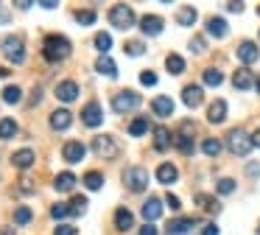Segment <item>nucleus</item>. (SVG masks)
<instances>
[{
	"label": "nucleus",
	"mask_w": 260,
	"mask_h": 235,
	"mask_svg": "<svg viewBox=\"0 0 260 235\" xmlns=\"http://www.w3.org/2000/svg\"><path fill=\"white\" fill-rule=\"evenodd\" d=\"M70 56V39L59 34H48L42 39V59L45 62H62Z\"/></svg>",
	"instance_id": "nucleus-1"
},
{
	"label": "nucleus",
	"mask_w": 260,
	"mask_h": 235,
	"mask_svg": "<svg viewBox=\"0 0 260 235\" xmlns=\"http://www.w3.org/2000/svg\"><path fill=\"white\" fill-rule=\"evenodd\" d=\"M224 143H226V149H230L232 154L243 157V154H249V149H252V134H246V129L235 126V129H230V132H226Z\"/></svg>",
	"instance_id": "nucleus-2"
},
{
	"label": "nucleus",
	"mask_w": 260,
	"mask_h": 235,
	"mask_svg": "<svg viewBox=\"0 0 260 235\" xmlns=\"http://www.w3.org/2000/svg\"><path fill=\"white\" fill-rule=\"evenodd\" d=\"M109 22H112V28H118V31H126V28L135 25V9L126 3H115L112 9H109Z\"/></svg>",
	"instance_id": "nucleus-3"
},
{
	"label": "nucleus",
	"mask_w": 260,
	"mask_h": 235,
	"mask_svg": "<svg viewBox=\"0 0 260 235\" xmlns=\"http://www.w3.org/2000/svg\"><path fill=\"white\" fill-rule=\"evenodd\" d=\"M0 50L6 53V59L12 62V65H23L25 62V42L23 37H3V42H0Z\"/></svg>",
	"instance_id": "nucleus-4"
},
{
	"label": "nucleus",
	"mask_w": 260,
	"mask_h": 235,
	"mask_svg": "<svg viewBox=\"0 0 260 235\" xmlns=\"http://www.w3.org/2000/svg\"><path fill=\"white\" fill-rule=\"evenodd\" d=\"M146 185H148L146 168L132 165V168H126V171H123V188H126V190H132V193H140V190H146Z\"/></svg>",
	"instance_id": "nucleus-5"
},
{
	"label": "nucleus",
	"mask_w": 260,
	"mask_h": 235,
	"mask_svg": "<svg viewBox=\"0 0 260 235\" xmlns=\"http://www.w3.org/2000/svg\"><path fill=\"white\" fill-rule=\"evenodd\" d=\"M92 151H95L101 160H112V157H118V140L112 137V134H98L95 140H92Z\"/></svg>",
	"instance_id": "nucleus-6"
},
{
	"label": "nucleus",
	"mask_w": 260,
	"mask_h": 235,
	"mask_svg": "<svg viewBox=\"0 0 260 235\" xmlns=\"http://www.w3.org/2000/svg\"><path fill=\"white\" fill-rule=\"evenodd\" d=\"M140 106V95L132 93V90H123V93L112 95V112H118V115H123V112H132Z\"/></svg>",
	"instance_id": "nucleus-7"
},
{
	"label": "nucleus",
	"mask_w": 260,
	"mask_h": 235,
	"mask_svg": "<svg viewBox=\"0 0 260 235\" xmlns=\"http://www.w3.org/2000/svg\"><path fill=\"white\" fill-rule=\"evenodd\" d=\"M193 132H196V126H193L190 121H185L182 129H179V137H176V149H179L185 157H190L193 151H196V145H193Z\"/></svg>",
	"instance_id": "nucleus-8"
},
{
	"label": "nucleus",
	"mask_w": 260,
	"mask_h": 235,
	"mask_svg": "<svg viewBox=\"0 0 260 235\" xmlns=\"http://www.w3.org/2000/svg\"><path fill=\"white\" fill-rule=\"evenodd\" d=\"M162 28H165V20L159 14L140 17V31L146 34V37H157V34H162Z\"/></svg>",
	"instance_id": "nucleus-9"
},
{
	"label": "nucleus",
	"mask_w": 260,
	"mask_h": 235,
	"mask_svg": "<svg viewBox=\"0 0 260 235\" xmlns=\"http://www.w3.org/2000/svg\"><path fill=\"white\" fill-rule=\"evenodd\" d=\"M81 121H84V126L87 129H95V126H101L104 123V115H101V104L98 101H90V104L84 106V112H81Z\"/></svg>",
	"instance_id": "nucleus-10"
},
{
	"label": "nucleus",
	"mask_w": 260,
	"mask_h": 235,
	"mask_svg": "<svg viewBox=\"0 0 260 235\" xmlns=\"http://www.w3.org/2000/svg\"><path fill=\"white\" fill-rule=\"evenodd\" d=\"M53 93H56V98L62 101V104H73V101L79 98V84L68 78V81H59Z\"/></svg>",
	"instance_id": "nucleus-11"
},
{
	"label": "nucleus",
	"mask_w": 260,
	"mask_h": 235,
	"mask_svg": "<svg viewBox=\"0 0 260 235\" xmlns=\"http://www.w3.org/2000/svg\"><path fill=\"white\" fill-rule=\"evenodd\" d=\"M238 59H241L243 65H254V62L260 59V48L254 42H249V39H243V42L238 45Z\"/></svg>",
	"instance_id": "nucleus-12"
},
{
	"label": "nucleus",
	"mask_w": 260,
	"mask_h": 235,
	"mask_svg": "<svg viewBox=\"0 0 260 235\" xmlns=\"http://www.w3.org/2000/svg\"><path fill=\"white\" fill-rule=\"evenodd\" d=\"M193 227H196V221H193V218L176 216V218H171V221L165 224V232H171V235H187Z\"/></svg>",
	"instance_id": "nucleus-13"
},
{
	"label": "nucleus",
	"mask_w": 260,
	"mask_h": 235,
	"mask_svg": "<svg viewBox=\"0 0 260 235\" xmlns=\"http://www.w3.org/2000/svg\"><path fill=\"white\" fill-rule=\"evenodd\" d=\"M159 216H162V199H159V196H148L146 204H143V218L151 224V221H157Z\"/></svg>",
	"instance_id": "nucleus-14"
},
{
	"label": "nucleus",
	"mask_w": 260,
	"mask_h": 235,
	"mask_svg": "<svg viewBox=\"0 0 260 235\" xmlns=\"http://www.w3.org/2000/svg\"><path fill=\"white\" fill-rule=\"evenodd\" d=\"M84 154H87V149H84L81 140H70V143L62 149V157L68 162H81V160H84Z\"/></svg>",
	"instance_id": "nucleus-15"
},
{
	"label": "nucleus",
	"mask_w": 260,
	"mask_h": 235,
	"mask_svg": "<svg viewBox=\"0 0 260 235\" xmlns=\"http://www.w3.org/2000/svg\"><path fill=\"white\" fill-rule=\"evenodd\" d=\"M70 123H73V115H70L68 109L51 112V129L53 132H64V129H70Z\"/></svg>",
	"instance_id": "nucleus-16"
},
{
	"label": "nucleus",
	"mask_w": 260,
	"mask_h": 235,
	"mask_svg": "<svg viewBox=\"0 0 260 235\" xmlns=\"http://www.w3.org/2000/svg\"><path fill=\"white\" fill-rule=\"evenodd\" d=\"M224 118H226V101L215 98L213 104L207 106V121L210 123H224Z\"/></svg>",
	"instance_id": "nucleus-17"
},
{
	"label": "nucleus",
	"mask_w": 260,
	"mask_h": 235,
	"mask_svg": "<svg viewBox=\"0 0 260 235\" xmlns=\"http://www.w3.org/2000/svg\"><path fill=\"white\" fill-rule=\"evenodd\" d=\"M207 31H210V37L224 39L226 34H230V25H226L224 17H210V20H207Z\"/></svg>",
	"instance_id": "nucleus-18"
},
{
	"label": "nucleus",
	"mask_w": 260,
	"mask_h": 235,
	"mask_svg": "<svg viewBox=\"0 0 260 235\" xmlns=\"http://www.w3.org/2000/svg\"><path fill=\"white\" fill-rule=\"evenodd\" d=\"M202 98H204V93H202V87H199V84H187V87L182 90V101H185L190 109L202 104Z\"/></svg>",
	"instance_id": "nucleus-19"
},
{
	"label": "nucleus",
	"mask_w": 260,
	"mask_h": 235,
	"mask_svg": "<svg viewBox=\"0 0 260 235\" xmlns=\"http://www.w3.org/2000/svg\"><path fill=\"white\" fill-rule=\"evenodd\" d=\"M12 165L14 168H23V171H25V168H31V165H34V151H31V149L14 151V154H12Z\"/></svg>",
	"instance_id": "nucleus-20"
},
{
	"label": "nucleus",
	"mask_w": 260,
	"mask_h": 235,
	"mask_svg": "<svg viewBox=\"0 0 260 235\" xmlns=\"http://www.w3.org/2000/svg\"><path fill=\"white\" fill-rule=\"evenodd\" d=\"M151 109H154V115L168 118L171 112H174V101H171L168 95H159V98H154V101H151Z\"/></svg>",
	"instance_id": "nucleus-21"
},
{
	"label": "nucleus",
	"mask_w": 260,
	"mask_h": 235,
	"mask_svg": "<svg viewBox=\"0 0 260 235\" xmlns=\"http://www.w3.org/2000/svg\"><path fill=\"white\" fill-rule=\"evenodd\" d=\"M132 224H135V216H132V210H126V207H118V213H115V227H118L120 232H129Z\"/></svg>",
	"instance_id": "nucleus-22"
},
{
	"label": "nucleus",
	"mask_w": 260,
	"mask_h": 235,
	"mask_svg": "<svg viewBox=\"0 0 260 235\" xmlns=\"http://www.w3.org/2000/svg\"><path fill=\"white\" fill-rule=\"evenodd\" d=\"M53 188H56L59 193H70V190L76 188V177L70 171H62L56 179H53Z\"/></svg>",
	"instance_id": "nucleus-23"
},
{
	"label": "nucleus",
	"mask_w": 260,
	"mask_h": 235,
	"mask_svg": "<svg viewBox=\"0 0 260 235\" xmlns=\"http://www.w3.org/2000/svg\"><path fill=\"white\" fill-rule=\"evenodd\" d=\"M95 70L104 73V76H109V78H118V65H115L109 56H98V59H95Z\"/></svg>",
	"instance_id": "nucleus-24"
},
{
	"label": "nucleus",
	"mask_w": 260,
	"mask_h": 235,
	"mask_svg": "<svg viewBox=\"0 0 260 235\" xmlns=\"http://www.w3.org/2000/svg\"><path fill=\"white\" fill-rule=\"evenodd\" d=\"M252 81H254V76L246 70V67H241V70L232 73V84H235V90H249Z\"/></svg>",
	"instance_id": "nucleus-25"
},
{
	"label": "nucleus",
	"mask_w": 260,
	"mask_h": 235,
	"mask_svg": "<svg viewBox=\"0 0 260 235\" xmlns=\"http://www.w3.org/2000/svg\"><path fill=\"white\" fill-rule=\"evenodd\" d=\"M154 149H157V151H168L171 149V132L165 126L154 129Z\"/></svg>",
	"instance_id": "nucleus-26"
},
{
	"label": "nucleus",
	"mask_w": 260,
	"mask_h": 235,
	"mask_svg": "<svg viewBox=\"0 0 260 235\" xmlns=\"http://www.w3.org/2000/svg\"><path fill=\"white\" fill-rule=\"evenodd\" d=\"M176 177H179V171H176V165H171V162H162V165L157 168V179H159L162 185L176 182Z\"/></svg>",
	"instance_id": "nucleus-27"
},
{
	"label": "nucleus",
	"mask_w": 260,
	"mask_h": 235,
	"mask_svg": "<svg viewBox=\"0 0 260 235\" xmlns=\"http://www.w3.org/2000/svg\"><path fill=\"white\" fill-rule=\"evenodd\" d=\"M196 204L202 207V210L213 213V216H215V213H221V204L213 199V196H207V193H196Z\"/></svg>",
	"instance_id": "nucleus-28"
},
{
	"label": "nucleus",
	"mask_w": 260,
	"mask_h": 235,
	"mask_svg": "<svg viewBox=\"0 0 260 235\" xmlns=\"http://www.w3.org/2000/svg\"><path fill=\"white\" fill-rule=\"evenodd\" d=\"M165 67H168L171 76H179V73H185V59H182L179 53H171L168 59H165Z\"/></svg>",
	"instance_id": "nucleus-29"
},
{
	"label": "nucleus",
	"mask_w": 260,
	"mask_h": 235,
	"mask_svg": "<svg viewBox=\"0 0 260 235\" xmlns=\"http://www.w3.org/2000/svg\"><path fill=\"white\" fill-rule=\"evenodd\" d=\"M176 22H179V25H193V22H196V9H193V6H182V9L176 11Z\"/></svg>",
	"instance_id": "nucleus-30"
},
{
	"label": "nucleus",
	"mask_w": 260,
	"mask_h": 235,
	"mask_svg": "<svg viewBox=\"0 0 260 235\" xmlns=\"http://www.w3.org/2000/svg\"><path fill=\"white\" fill-rule=\"evenodd\" d=\"M148 132V118H135V121H132L129 123V134H132V137H143V134H146Z\"/></svg>",
	"instance_id": "nucleus-31"
},
{
	"label": "nucleus",
	"mask_w": 260,
	"mask_h": 235,
	"mask_svg": "<svg viewBox=\"0 0 260 235\" xmlns=\"http://www.w3.org/2000/svg\"><path fill=\"white\" fill-rule=\"evenodd\" d=\"M84 185L90 190H101L104 188V173L101 171H87L84 173Z\"/></svg>",
	"instance_id": "nucleus-32"
},
{
	"label": "nucleus",
	"mask_w": 260,
	"mask_h": 235,
	"mask_svg": "<svg viewBox=\"0 0 260 235\" xmlns=\"http://www.w3.org/2000/svg\"><path fill=\"white\" fill-rule=\"evenodd\" d=\"M17 134V123L12 118H0V137H14Z\"/></svg>",
	"instance_id": "nucleus-33"
},
{
	"label": "nucleus",
	"mask_w": 260,
	"mask_h": 235,
	"mask_svg": "<svg viewBox=\"0 0 260 235\" xmlns=\"http://www.w3.org/2000/svg\"><path fill=\"white\" fill-rule=\"evenodd\" d=\"M202 78H204V84H210V87H218V84L224 81V76H221V70H215V67H210V70H204V73H202Z\"/></svg>",
	"instance_id": "nucleus-34"
},
{
	"label": "nucleus",
	"mask_w": 260,
	"mask_h": 235,
	"mask_svg": "<svg viewBox=\"0 0 260 235\" xmlns=\"http://www.w3.org/2000/svg\"><path fill=\"white\" fill-rule=\"evenodd\" d=\"M202 151L207 157H215L221 151V140H215V137H207V140H202Z\"/></svg>",
	"instance_id": "nucleus-35"
},
{
	"label": "nucleus",
	"mask_w": 260,
	"mask_h": 235,
	"mask_svg": "<svg viewBox=\"0 0 260 235\" xmlns=\"http://www.w3.org/2000/svg\"><path fill=\"white\" fill-rule=\"evenodd\" d=\"M95 48H98V53H101V56H107V50H112V37H109V34H98V37H95Z\"/></svg>",
	"instance_id": "nucleus-36"
},
{
	"label": "nucleus",
	"mask_w": 260,
	"mask_h": 235,
	"mask_svg": "<svg viewBox=\"0 0 260 235\" xmlns=\"http://www.w3.org/2000/svg\"><path fill=\"white\" fill-rule=\"evenodd\" d=\"M70 213H73V216H84L87 213V199L84 196H73V199H70Z\"/></svg>",
	"instance_id": "nucleus-37"
},
{
	"label": "nucleus",
	"mask_w": 260,
	"mask_h": 235,
	"mask_svg": "<svg viewBox=\"0 0 260 235\" xmlns=\"http://www.w3.org/2000/svg\"><path fill=\"white\" fill-rule=\"evenodd\" d=\"M76 20H79L81 25H92V22L98 20V14L92 9H81V11H76Z\"/></svg>",
	"instance_id": "nucleus-38"
},
{
	"label": "nucleus",
	"mask_w": 260,
	"mask_h": 235,
	"mask_svg": "<svg viewBox=\"0 0 260 235\" xmlns=\"http://www.w3.org/2000/svg\"><path fill=\"white\" fill-rule=\"evenodd\" d=\"M126 53L129 56H143L146 53V45H143L140 39H129V42H126Z\"/></svg>",
	"instance_id": "nucleus-39"
},
{
	"label": "nucleus",
	"mask_w": 260,
	"mask_h": 235,
	"mask_svg": "<svg viewBox=\"0 0 260 235\" xmlns=\"http://www.w3.org/2000/svg\"><path fill=\"white\" fill-rule=\"evenodd\" d=\"M20 95L23 93H20V87H14V84H9V87L3 90V101H6V104H17Z\"/></svg>",
	"instance_id": "nucleus-40"
},
{
	"label": "nucleus",
	"mask_w": 260,
	"mask_h": 235,
	"mask_svg": "<svg viewBox=\"0 0 260 235\" xmlns=\"http://www.w3.org/2000/svg\"><path fill=\"white\" fill-rule=\"evenodd\" d=\"M31 210L28 207H20V210H14V224H31Z\"/></svg>",
	"instance_id": "nucleus-41"
},
{
	"label": "nucleus",
	"mask_w": 260,
	"mask_h": 235,
	"mask_svg": "<svg viewBox=\"0 0 260 235\" xmlns=\"http://www.w3.org/2000/svg\"><path fill=\"white\" fill-rule=\"evenodd\" d=\"M218 193H221V196L235 193V179H218Z\"/></svg>",
	"instance_id": "nucleus-42"
},
{
	"label": "nucleus",
	"mask_w": 260,
	"mask_h": 235,
	"mask_svg": "<svg viewBox=\"0 0 260 235\" xmlns=\"http://www.w3.org/2000/svg\"><path fill=\"white\" fill-rule=\"evenodd\" d=\"M70 213V204H64V201H56V204L51 207V216L53 218H64Z\"/></svg>",
	"instance_id": "nucleus-43"
},
{
	"label": "nucleus",
	"mask_w": 260,
	"mask_h": 235,
	"mask_svg": "<svg viewBox=\"0 0 260 235\" xmlns=\"http://www.w3.org/2000/svg\"><path fill=\"white\" fill-rule=\"evenodd\" d=\"M190 50L193 53H204V50H207V42H204L202 37H193L190 39Z\"/></svg>",
	"instance_id": "nucleus-44"
},
{
	"label": "nucleus",
	"mask_w": 260,
	"mask_h": 235,
	"mask_svg": "<svg viewBox=\"0 0 260 235\" xmlns=\"http://www.w3.org/2000/svg\"><path fill=\"white\" fill-rule=\"evenodd\" d=\"M140 81L146 84V87H154V84H157V73H154V70H143L140 73Z\"/></svg>",
	"instance_id": "nucleus-45"
},
{
	"label": "nucleus",
	"mask_w": 260,
	"mask_h": 235,
	"mask_svg": "<svg viewBox=\"0 0 260 235\" xmlns=\"http://www.w3.org/2000/svg\"><path fill=\"white\" fill-rule=\"evenodd\" d=\"M53 235H76V227H70V224H62V227L53 229Z\"/></svg>",
	"instance_id": "nucleus-46"
},
{
	"label": "nucleus",
	"mask_w": 260,
	"mask_h": 235,
	"mask_svg": "<svg viewBox=\"0 0 260 235\" xmlns=\"http://www.w3.org/2000/svg\"><path fill=\"white\" fill-rule=\"evenodd\" d=\"M165 201H168V207H171V210H182V201L176 199L174 193H168V196H165Z\"/></svg>",
	"instance_id": "nucleus-47"
},
{
	"label": "nucleus",
	"mask_w": 260,
	"mask_h": 235,
	"mask_svg": "<svg viewBox=\"0 0 260 235\" xmlns=\"http://www.w3.org/2000/svg\"><path fill=\"white\" fill-rule=\"evenodd\" d=\"M40 98H42V87H34V93H31V101H28V104L37 106V104H40Z\"/></svg>",
	"instance_id": "nucleus-48"
},
{
	"label": "nucleus",
	"mask_w": 260,
	"mask_h": 235,
	"mask_svg": "<svg viewBox=\"0 0 260 235\" xmlns=\"http://www.w3.org/2000/svg\"><path fill=\"white\" fill-rule=\"evenodd\" d=\"M137 235H157V227H154V224H143Z\"/></svg>",
	"instance_id": "nucleus-49"
},
{
	"label": "nucleus",
	"mask_w": 260,
	"mask_h": 235,
	"mask_svg": "<svg viewBox=\"0 0 260 235\" xmlns=\"http://www.w3.org/2000/svg\"><path fill=\"white\" fill-rule=\"evenodd\" d=\"M249 177H260V162H249Z\"/></svg>",
	"instance_id": "nucleus-50"
},
{
	"label": "nucleus",
	"mask_w": 260,
	"mask_h": 235,
	"mask_svg": "<svg viewBox=\"0 0 260 235\" xmlns=\"http://www.w3.org/2000/svg\"><path fill=\"white\" fill-rule=\"evenodd\" d=\"M202 235H218V227H215V224H207V227L202 229Z\"/></svg>",
	"instance_id": "nucleus-51"
},
{
	"label": "nucleus",
	"mask_w": 260,
	"mask_h": 235,
	"mask_svg": "<svg viewBox=\"0 0 260 235\" xmlns=\"http://www.w3.org/2000/svg\"><path fill=\"white\" fill-rule=\"evenodd\" d=\"M226 9L235 11V14H238V11H243V3H226Z\"/></svg>",
	"instance_id": "nucleus-52"
},
{
	"label": "nucleus",
	"mask_w": 260,
	"mask_h": 235,
	"mask_svg": "<svg viewBox=\"0 0 260 235\" xmlns=\"http://www.w3.org/2000/svg\"><path fill=\"white\" fill-rule=\"evenodd\" d=\"M252 145H257V149H260V129H254V132H252Z\"/></svg>",
	"instance_id": "nucleus-53"
},
{
	"label": "nucleus",
	"mask_w": 260,
	"mask_h": 235,
	"mask_svg": "<svg viewBox=\"0 0 260 235\" xmlns=\"http://www.w3.org/2000/svg\"><path fill=\"white\" fill-rule=\"evenodd\" d=\"M56 6H59L56 0H48V3H45V0H42V9H56Z\"/></svg>",
	"instance_id": "nucleus-54"
},
{
	"label": "nucleus",
	"mask_w": 260,
	"mask_h": 235,
	"mask_svg": "<svg viewBox=\"0 0 260 235\" xmlns=\"http://www.w3.org/2000/svg\"><path fill=\"white\" fill-rule=\"evenodd\" d=\"M0 235H14V229L12 227H3V229H0Z\"/></svg>",
	"instance_id": "nucleus-55"
},
{
	"label": "nucleus",
	"mask_w": 260,
	"mask_h": 235,
	"mask_svg": "<svg viewBox=\"0 0 260 235\" xmlns=\"http://www.w3.org/2000/svg\"><path fill=\"white\" fill-rule=\"evenodd\" d=\"M9 76V70H6V67H0V78H6Z\"/></svg>",
	"instance_id": "nucleus-56"
},
{
	"label": "nucleus",
	"mask_w": 260,
	"mask_h": 235,
	"mask_svg": "<svg viewBox=\"0 0 260 235\" xmlns=\"http://www.w3.org/2000/svg\"><path fill=\"white\" fill-rule=\"evenodd\" d=\"M257 93H260V76H257Z\"/></svg>",
	"instance_id": "nucleus-57"
},
{
	"label": "nucleus",
	"mask_w": 260,
	"mask_h": 235,
	"mask_svg": "<svg viewBox=\"0 0 260 235\" xmlns=\"http://www.w3.org/2000/svg\"><path fill=\"white\" fill-rule=\"evenodd\" d=\"M257 235H260V221H257Z\"/></svg>",
	"instance_id": "nucleus-58"
},
{
	"label": "nucleus",
	"mask_w": 260,
	"mask_h": 235,
	"mask_svg": "<svg viewBox=\"0 0 260 235\" xmlns=\"http://www.w3.org/2000/svg\"><path fill=\"white\" fill-rule=\"evenodd\" d=\"M257 11H260V6H257Z\"/></svg>",
	"instance_id": "nucleus-59"
}]
</instances>
